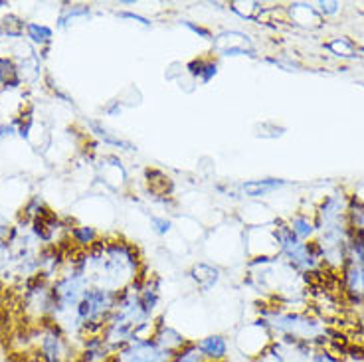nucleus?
<instances>
[{"label":"nucleus","mask_w":364,"mask_h":362,"mask_svg":"<svg viewBox=\"0 0 364 362\" xmlns=\"http://www.w3.org/2000/svg\"><path fill=\"white\" fill-rule=\"evenodd\" d=\"M73 358V348L64 329L48 321L44 325V331L40 333L36 348V362H70Z\"/></svg>","instance_id":"obj_1"},{"label":"nucleus","mask_w":364,"mask_h":362,"mask_svg":"<svg viewBox=\"0 0 364 362\" xmlns=\"http://www.w3.org/2000/svg\"><path fill=\"white\" fill-rule=\"evenodd\" d=\"M171 358L173 353L164 351L153 335H145L136 336L131 343L115 351L111 362H168Z\"/></svg>","instance_id":"obj_2"},{"label":"nucleus","mask_w":364,"mask_h":362,"mask_svg":"<svg viewBox=\"0 0 364 362\" xmlns=\"http://www.w3.org/2000/svg\"><path fill=\"white\" fill-rule=\"evenodd\" d=\"M115 351L103 335H87L82 339V348L77 353V362H111Z\"/></svg>","instance_id":"obj_3"},{"label":"nucleus","mask_w":364,"mask_h":362,"mask_svg":"<svg viewBox=\"0 0 364 362\" xmlns=\"http://www.w3.org/2000/svg\"><path fill=\"white\" fill-rule=\"evenodd\" d=\"M198 353L204 362H228L230 356V343L224 335H206L194 341Z\"/></svg>","instance_id":"obj_4"},{"label":"nucleus","mask_w":364,"mask_h":362,"mask_svg":"<svg viewBox=\"0 0 364 362\" xmlns=\"http://www.w3.org/2000/svg\"><path fill=\"white\" fill-rule=\"evenodd\" d=\"M153 339H155L156 343L163 346L164 351H168V353H176V351H181L182 346H186V344L191 343L186 336L182 335L181 331H176L174 326L166 325L163 319H159L155 321V326H153Z\"/></svg>","instance_id":"obj_5"},{"label":"nucleus","mask_w":364,"mask_h":362,"mask_svg":"<svg viewBox=\"0 0 364 362\" xmlns=\"http://www.w3.org/2000/svg\"><path fill=\"white\" fill-rule=\"evenodd\" d=\"M186 72L191 73L196 82L208 83L216 78L218 73V62L214 55H202V58H194L186 64Z\"/></svg>","instance_id":"obj_6"},{"label":"nucleus","mask_w":364,"mask_h":362,"mask_svg":"<svg viewBox=\"0 0 364 362\" xmlns=\"http://www.w3.org/2000/svg\"><path fill=\"white\" fill-rule=\"evenodd\" d=\"M287 226L291 228V232L299 238L301 242H311L313 235L317 234L315 220H313V214H309V212H297L295 216L287 220Z\"/></svg>","instance_id":"obj_7"},{"label":"nucleus","mask_w":364,"mask_h":362,"mask_svg":"<svg viewBox=\"0 0 364 362\" xmlns=\"http://www.w3.org/2000/svg\"><path fill=\"white\" fill-rule=\"evenodd\" d=\"M282 186H285V182L283 181L265 179V181L246 182V184L242 186V191H244V194H247V196H252V198H262V196H267V194H272V192L279 191Z\"/></svg>","instance_id":"obj_8"},{"label":"nucleus","mask_w":364,"mask_h":362,"mask_svg":"<svg viewBox=\"0 0 364 362\" xmlns=\"http://www.w3.org/2000/svg\"><path fill=\"white\" fill-rule=\"evenodd\" d=\"M192 280L198 285V289L210 291L218 283V270H214L212 265H206V263H198L192 270Z\"/></svg>","instance_id":"obj_9"},{"label":"nucleus","mask_w":364,"mask_h":362,"mask_svg":"<svg viewBox=\"0 0 364 362\" xmlns=\"http://www.w3.org/2000/svg\"><path fill=\"white\" fill-rule=\"evenodd\" d=\"M72 240L80 247L91 250L93 245L100 242V232L91 226H75L72 228Z\"/></svg>","instance_id":"obj_10"},{"label":"nucleus","mask_w":364,"mask_h":362,"mask_svg":"<svg viewBox=\"0 0 364 362\" xmlns=\"http://www.w3.org/2000/svg\"><path fill=\"white\" fill-rule=\"evenodd\" d=\"M0 83L4 87H18L22 83L16 64L10 58H0Z\"/></svg>","instance_id":"obj_11"},{"label":"nucleus","mask_w":364,"mask_h":362,"mask_svg":"<svg viewBox=\"0 0 364 362\" xmlns=\"http://www.w3.org/2000/svg\"><path fill=\"white\" fill-rule=\"evenodd\" d=\"M26 36L38 46H46L52 42L54 32L52 28L46 26V24H38V22H28L26 24Z\"/></svg>","instance_id":"obj_12"},{"label":"nucleus","mask_w":364,"mask_h":362,"mask_svg":"<svg viewBox=\"0 0 364 362\" xmlns=\"http://www.w3.org/2000/svg\"><path fill=\"white\" fill-rule=\"evenodd\" d=\"M325 48H327L331 54L341 55V58H353V55L356 54V50H358V48H355V44H353L350 40H346V38H335V40L327 42Z\"/></svg>","instance_id":"obj_13"},{"label":"nucleus","mask_w":364,"mask_h":362,"mask_svg":"<svg viewBox=\"0 0 364 362\" xmlns=\"http://www.w3.org/2000/svg\"><path fill=\"white\" fill-rule=\"evenodd\" d=\"M168 362H204L202 361L200 353H198V348H196V344L194 341L186 344V346H182L181 351H176L173 354V358Z\"/></svg>","instance_id":"obj_14"},{"label":"nucleus","mask_w":364,"mask_h":362,"mask_svg":"<svg viewBox=\"0 0 364 362\" xmlns=\"http://www.w3.org/2000/svg\"><path fill=\"white\" fill-rule=\"evenodd\" d=\"M24 22L16 16H6V18L0 20V30L6 34V36H22L24 32Z\"/></svg>","instance_id":"obj_15"},{"label":"nucleus","mask_w":364,"mask_h":362,"mask_svg":"<svg viewBox=\"0 0 364 362\" xmlns=\"http://www.w3.org/2000/svg\"><path fill=\"white\" fill-rule=\"evenodd\" d=\"M307 362H343L341 356L335 354L331 348H317L315 353L311 354V358Z\"/></svg>","instance_id":"obj_16"},{"label":"nucleus","mask_w":364,"mask_h":362,"mask_svg":"<svg viewBox=\"0 0 364 362\" xmlns=\"http://www.w3.org/2000/svg\"><path fill=\"white\" fill-rule=\"evenodd\" d=\"M315 9L321 14V18H331V16H337L341 12V4L338 2H318Z\"/></svg>","instance_id":"obj_17"},{"label":"nucleus","mask_w":364,"mask_h":362,"mask_svg":"<svg viewBox=\"0 0 364 362\" xmlns=\"http://www.w3.org/2000/svg\"><path fill=\"white\" fill-rule=\"evenodd\" d=\"M151 226H153V232L159 235H164V234H168L171 232V220L166 216H155L153 220H151Z\"/></svg>","instance_id":"obj_18"},{"label":"nucleus","mask_w":364,"mask_h":362,"mask_svg":"<svg viewBox=\"0 0 364 362\" xmlns=\"http://www.w3.org/2000/svg\"><path fill=\"white\" fill-rule=\"evenodd\" d=\"M182 24H184V28H188L191 32H194V34H198V36L204 38V40H214V38H212V32H210L208 28L200 26V24H194V22H188V20H186V22H182Z\"/></svg>","instance_id":"obj_19"},{"label":"nucleus","mask_w":364,"mask_h":362,"mask_svg":"<svg viewBox=\"0 0 364 362\" xmlns=\"http://www.w3.org/2000/svg\"><path fill=\"white\" fill-rule=\"evenodd\" d=\"M119 16H121V18L136 20V22H141V24H145V26H149V24H151V22H149V20H146V18H143V16H136V14H131V12H121Z\"/></svg>","instance_id":"obj_20"}]
</instances>
